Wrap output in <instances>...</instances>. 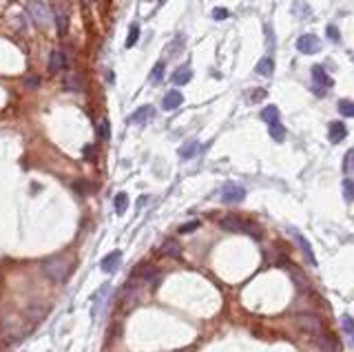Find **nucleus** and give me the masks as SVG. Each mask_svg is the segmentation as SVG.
<instances>
[{"label":"nucleus","instance_id":"2","mask_svg":"<svg viewBox=\"0 0 354 352\" xmlns=\"http://www.w3.org/2000/svg\"><path fill=\"white\" fill-rule=\"evenodd\" d=\"M27 14L31 16L33 25L36 27H49V22H51V11L42 0H29L27 3Z\"/></svg>","mask_w":354,"mask_h":352},{"label":"nucleus","instance_id":"27","mask_svg":"<svg viewBox=\"0 0 354 352\" xmlns=\"http://www.w3.org/2000/svg\"><path fill=\"white\" fill-rule=\"evenodd\" d=\"M343 195H345L347 202H354V180L352 178L343 180Z\"/></svg>","mask_w":354,"mask_h":352},{"label":"nucleus","instance_id":"35","mask_svg":"<svg viewBox=\"0 0 354 352\" xmlns=\"http://www.w3.org/2000/svg\"><path fill=\"white\" fill-rule=\"evenodd\" d=\"M84 155H87V157H91V155H95V149L91 147V144H89V147H84Z\"/></svg>","mask_w":354,"mask_h":352},{"label":"nucleus","instance_id":"19","mask_svg":"<svg viewBox=\"0 0 354 352\" xmlns=\"http://www.w3.org/2000/svg\"><path fill=\"white\" fill-rule=\"evenodd\" d=\"M268 131H270V137H272V139H277V142H284V139H286V129H284V124H281V122H272V124H268Z\"/></svg>","mask_w":354,"mask_h":352},{"label":"nucleus","instance_id":"4","mask_svg":"<svg viewBox=\"0 0 354 352\" xmlns=\"http://www.w3.org/2000/svg\"><path fill=\"white\" fill-rule=\"evenodd\" d=\"M310 76H312V82H314V91H316V95H323V91L332 87L330 76L326 74V69H323L321 64H314L312 69H310Z\"/></svg>","mask_w":354,"mask_h":352},{"label":"nucleus","instance_id":"28","mask_svg":"<svg viewBox=\"0 0 354 352\" xmlns=\"http://www.w3.org/2000/svg\"><path fill=\"white\" fill-rule=\"evenodd\" d=\"M343 171L345 173H352L354 171V149L347 151L345 157H343Z\"/></svg>","mask_w":354,"mask_h":352},{"label":"nucleus","instance_id":"23","mask_svg":"<svg viewBox=\"0 0 354 352\" xmlns=\"http://www.w3.org/2000/svg\"><path fill=\"white\" fill-rule=\"evenodd\" d=\"M139 40V25L137 22H133L131 25V29H129V36H126V47H135V42Z\"/></svg>","mask_w":354,"mask_h":352},{"label":"nucleus","instance_id":"7","mask_svg":"<svg viewBox=\"0 0 354 352\" xmlns=\"http://www.w3.org/2000/svg\"><path fill=\"white\" fill-rule=\"evenodd\" d=\"M297 328H301V330H306V332H310V335H314V337H321V321L316 319V317H312V314H301V317H297Z\"/></svg>","mask_w":354,"mask_h":352},{"label":"nucleus","instance_id":"9","mask_svg":"<svg viewBox=\"0 0 354 352\" xmlns=\"http://www.w3.org/2000/svg\"><path fill=\"white\" fill-rule=\"evenodd\" d=\"M120 264H122V253L120 251H111L107 255L104 259L100 262V268L107 272V275H111V272H115L120 268Z\"/></svg>","mask_w":354,"mask_h":352},{"label":"nucleus","instance_id":"20","mask_svg":"<svg viewBox=\"0 0 354 352\" xmlns=\"http://www.w3.org/2000/svg\"><path fill=\"white\" fill-rule=\"evenodd\" d=\"M261 120L268 124H272V122H279V109L277 107H266L264 111H261Z\"/></svg>","mask_w":354,"mask_h":352},{"label":"nucleus","instance_id":"15","mask_svg":"<svg viewBox=\"0 0 354 352\" xmlns=\"http://www.w3.org/2000/svg\"><path fill=\"white\" fill-rule=\"evenodd\" d=\"M257 71L259 76H264V78H270L272 76V71H274V62H272V58H261L259 62H257Z\"/></svg>","mask_w":354,"mask_h":352},{"label":"nucleus","instance_id":"3","mask_svg":"<svg viewBox=\"0 0 354 352\" xmlns=\"http://www.w3.org/2000/svg\"><path fill=\"white\" fill-rule=\"evenodd\" d=\"M297 49L301 51V53H306V56L319 53V51H321V40H319V36H314V33H303V36H299Z\"/></svg>","mask_w":354,"mask_h":352},{"label":"nucleus","instance_id":"13","mask_svg":"<svg viewBox=\"0 0 354 352\" xmlns=\"http://www.w3.org/2000/svg\"><path fill=\"white\" fill-rule=\"evenodd\" d=\"M109 290H111V286H109V284H104V286H102L100 290H95V293H93V299H91V301H93V308H91V314H93V317H95L97 312H100V308L104 306L102 301H104V297L109 295Z\"/></svg>","mask_w":354,"mask_h":352},{"label":"nucleus","instance_id":"34","mask_svg":"<svg viewBox=\"0 0 354 352\" xmlns=\"http://www.w3.org/2000/svg\"><path fill=\"white\" fill-rule=\"evenodd\" d=\"M27 87H29V89H38V87H40V80H38V78H29V80H27Z\"/></svg>","mask_w":354,"mask_h":352},{"label":"nucleus","instance_id":"22","mask_svg":"<svg viewBox=\"0 0 354 352\" xmlns=\"http://www.w3.org/2000/svg\"><path fill=\"white\" fill-rule=\"evenodd\" d=\"M66 25H69V18H66V14H64V11H56V27H58L60 36L66 33Z\"/></svg>","mask_w":354,"mask_h":352},{"label":"nucleus","instance_id":"24","mask_svg":"<svg viewBox=\"0 0 354 352\" xmlns=\"http://www.w3.org/2000/svg\"><path fill=\"white\" fill-rule=\"evenodd\" d=\"M339 113L345 118H354V102L352 100H339Z\"/></svg>","mask_w":354,"mask_h":352},{"label":"nucleus","instance_id":"18","mask_svg":"<svg viewBox=\"0 0 354 352\" xmlns=\"http://www.w3.org/2000/svg\"><path fill=\"white\" fill-rule=\"evenodd\" d=\"M162 251L164 253H166V255H170V257H182V248H180V244H177V241L175 239H166V241H164V244H162Z\"/></svg>","mask_w":354,"mask_h":352},{"label":"nucleus","instance_id":"36","mask_svg":"<svg viewBox=\"0 0 354 352\" xmlns=\"http://www.w3.org/2000/svg\"><path fill=\"white\" fill-rule=\"evenodd\" d=\"M82 3H84V5H89V3H91V0H82Z\"/></svg>","mask_w":354,"mask_h":352},{"label":"nucleus","instance_id":"30","mask_svg":"<svg viewBox=\"0 0 354 352\" xmlns=\"http://www.w3.org/2000/svg\"><path fill=\"white\" fill-rule=\"evenodd\" d=\"M228 16H230V11L224 9V7H215V9H213V18H215V20H226Z\"/></svg>","mask_w":354,"mask_h":352},{"label":"nucleus","instance_id":"25","mask_svg":"<svg viewBox=\"0 0 354 352\" xmlns=\"http://www.w3.org/2000/svg\"><path fill=\"white\" fill-rule=\"evenodd\" d=\"M97 135H100V139H111V124H109V120H100L97 122Z\"/></svg>","mask_w":354,"mask_h":352},{"label":"nucleus","instance_id":"33","mask_svg":"<svg viewBox=\"0 0 354 352\" xmlns=\"http://www.w3.org/2000/svg\"><path fill=\"white\" fill-rule=\"evenodd\" d=\"M343 330L350 337H354V319L352 317H343Z\"/></svg>","mask_w":354,"mask_h":352},{"label":"nucleus","instance_id":"8","mask_svg":"<svg viewBox=\"0 0 354 352\" xmlns=\"http://www.w3.org/2000/svg\"><path fill=\"white\" fill-rule=\"evenodd\" d=\"M153 115H155V109L151 104H144V107H139L135 113L129 115V122L131 124H146V122L153 120Z\"/></svg>","mask_w":354,"mask_h":352},{"label":"nucleus","instance_id":"16","mask_svg":"<svg viewBox=\"0 0 354 352\" xmlns=\"http://www.w3.org/2000/svg\"><path fill=\"white\" fill-rule=\"evenodd\" d=\"M197 151H199V142H197V139H191V142H186L184 147L180 149V157H182V160H191Z\"/></svg>","mask_w":354,"mask_h":352},{"label":"nucleus","instance_id":"12","mask_svg":"<svg viewBox=\"0 0 354 352\" xmlns=\"http://www.w3.org/2000/svg\"><path fill=\"white\" fill-rule=\"evenodd\" d=\"M66 69V60H64V53L62 51H51V58H49V71L51 74H58V71Z\"/></svg>","mask_w":354,"mask_h":352},{"label":"nucleus","instance_id":"31","mask_svg":"<svg viewBox=\"0 0 354 352\" xmlns=\"http://www.w3.org/2000/svg\"><path fill=\"white\" fill-rule=\"evenodd\" d=\"M197 228H199V222L195 220V222H188V224H184V226H180V233L188 235V233H193V230H197Z\"/></svg>","mask_w":354,"mask_h":352},{"label":"nucleus","instance_id":"6","mask_svg":"<svg viewBox=\"0 0 354 352\" xmlns=\"http://www.w3.org/2000/svg\"><path fill=\"white\" fill-rule=\"evenodd\" d=\"M290 235H292V239L297 241V246H299V251L303 253V257L308 259L310 264L312 266H316V257H314V251H312V244H310V241L303 237L301 235V230H297V228H290Z\"/></svg>","mask_w":354,"mask_h":352},{"label":"nucleus","instance_id":"29","mask_svg":"<svg viewBox=\"0 0 354 352\" xmlns=\"http://www.w3.org/2000/svg\"><path fill=\"white\" fill-rule=\"evenodd\" d=\"M164 76V62H157L153 66V71H151V82H160Z\"/></svg>","mask_w":354,"mask_h":352},{"label":"nucleus","instance_id":"32","mask_svg":"<svg viewBox=\"0 0 354 352\" xmlns=\"http://www.w3.org/2000/svg\"><path fill=\"white\" fill-rule=\"evenodd\" d=\"M326 33H328V38H330V40H334V42H339V40H341V36H339V29L334 27V25H328Z\"/></svg>","mask_w":354,"mask_h":352},{"label":"nucleus","instance_id":"5","mask_svg":"<svg viewBox=\"0 0 354 352\" xmlns=\"http://www.w3.org/2000/svg\"><path fill=\"white\" fill-rule=\"evenodd\" d=\"M243 197H246V191H243V186L235 184V182H228V184H224V189H222V202H224V204H239Z\"/></svg>","mask_w":354,"mask_h":352},{"label":"nucleus","instance_id":"1","mask_svg":"<svg viewBox=\"0 0 354 352\" xmlns=\"http://www.w3.org/2000/svg\"><path fill=\"white\" fill-rule=\"evenodd\" d=\"M42 272L56 284H62L71 272V262L66 257H51L47 262H42Z\"/></svg>","mask_w":354,"mask_h":352},{"label":"nucleus","instance_id":"14","mask_svg":"<svg viewBox=\"0 0 354 352\" xmlns=\"http://www.w3.org/2000/svg\"><path fill=\"white\" fill-rule=\"evenodd\" d=\"M191 78H193V71H191V66H180V69L173 74V82L177 84V87H182V84H188L191 82Z\"/></svg>","mask_w":354,"mask_h":352},{"label":"nucleus","instance_id":"26","mask_svg":"<svg viewBox=\"0 0 354 352\" xmlns=\"http://www.w3.org/2000/svg\"><path fill=\"white\" fill-rule=\"evenodd\" d=\"M91 189H93V186H91L89 182H84V180H76V182H73V191H76L78 195H82V197L87 195Z\"/></svg>","mask_w":354,"mask_h":352},{"label":"nucleus","instance_id":"10","mask_svg":"<svg viewBox=\"0 0 354 352\" xmlns=\"http://www.w3.org/2000/svg\"><path fill=\"white\" fill-rule=\"evenodd\" d=\"M182 104H184V95H182L180 91H168V93L164 95V100H162L164 111H175V109H180Z\"/></svg>","mask_w":354,"mask_h":352},{"label":"nucleus","instance_id":"21","mask_svg":"<svg viewBox=\"0 0 354 352\" xmlns=\"http://www.w3.org/2000/svg\"><path fill=\"white\" fill-rule=\"evenodd\" d=\"M64 87L69 89V91L80 93V91H82V78L78 76V74H69V78H66V82H64Z\"/></svg>","mask_w":354,"mask_h":352},{"label":"nucleus","instance_id":"11","mask_svg":"<svg viewBox=\"0 0 354 352\" xmlns=\"http://www.w3.org/2000/svg\"><path fill=\"white\" fill-rule=\"evenodd\" d=\"M345 135H347V126L343 122H330V126H328V139L332 144H339Z\"/></svg>","mask_w":354,"mask_h":352},{"label":"nucleus","instance_id":"17","mask_svg":"<svg viewBox=\"0 0 354 352\" xmlns=\"http://www.w3.org/2000/svg\"><path fill=\"white\" fill-rule=\"evenodd\" d=\"M113 206H115V213L118 215L126 213V208H129V195H126V193H118L113 199Z\"/></svg>","mask_w":354,"mask_h":352}]
</instances>
